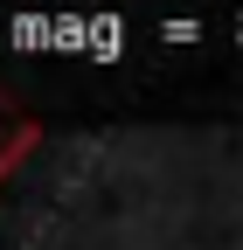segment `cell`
<instances>
[{"mask_svg":"<svg viewBox=\"0 0 243 250\" xmlns=\"http://www.w3.org/2000/svg\"><path fill=\"white\" fill-rule=\"evenodd\" d=\"M7 42L14 49H63V14H14Z\"/></svg>","mask_w":243,"mask_h":250,"instance_id":"cell-1","label":"cell"},{"mask_svg":"<svg viewBox=\"0 0 243 250\" xmlns=\"http://www.w3.org/2000/svg\"><path fill=\"white\" fill-rule=\"evenodd\" d=\"M118 49H125V21H118V14H90V56H118Z\"/></svg>","mask_w":243,"mask_h":250,"instance_id":"cell-2","label":"cell"},{"mask_svg":"<svg viewBox=\"0 0 243 250\" xmlns=\"http://www.w3.org/2000/svg\"><path fill=\"white\" fill-rule=\"evenodd\" d=\"M160 35H167V42H195V35H202V21H160Z\"/></svg>","mask_w":243,"mask_h":250,"instance_id":"cell-3","label":"cell"},{"mask_svg":"<svg viewBox=\"0 0 243 250\" xmlns=\"http://www.w3.org/2000/svg\"><path fill=\"white\" fill-rule=\"evenodd\" d=\"M229 35H236V42H243V14H236V21H229Z\"/></svg>","mask_w":243,"mask_h":250,"instance_id":"cell-4","label":"cell"}]
</instances>
